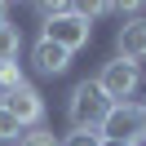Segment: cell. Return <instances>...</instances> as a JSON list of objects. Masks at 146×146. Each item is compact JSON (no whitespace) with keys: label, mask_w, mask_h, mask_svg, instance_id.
I'll use <instances>...</instances> for the list:
<instances>
[{"label":"cell","mask_w":146,"mask_h":146,"mask_svg":"<svg viewBox=\"0 0 146 146\" xmlns=\"http://www.w3.org/2000/svg\"><path fill=\"white\" fill-rule=\"evenodd\" d=\"M0 27H5V5H0Z\"/></svg>","instance_id":"obj_14"},{"label":"cell","mask_w":146,"mask_h":146,"mask_svg":"<svg viewBox=\"0 0 146 146\" xmlns=\"http://www.w3.org/2000/svg\"><path fill=\"white\" fill-rule=\"evenodd\" d=\"M115 49L124 62H146V18H128L124 27L115 31Z\"/></svg>","instance_id":"obj_6"},{"label":"cell","mask_w":146,"mask_h":146,"mask_svg":"<svg viewBox=\"0 0 146 146\" xmlns=\"http://www.w3.org/2000/svg\"><path fill=\"white\" fill-rule=\"evenodd\" d=\"M0 106L9 111V115H13V119H18V124H22V128H36V124H40V119H44V98H40V93H36V89H31V84H22V89H13V93H9V98L0 102Z\"/></svg>","instance_id":"obj_5"},{"label":"cell","mask_w":146,"mask_h":146,"mask_svg":"<svg viewBox=\"0 0 146 146\" xmlns=\"http://www.w3.org/2000/svg\"><path fill=\"white\" fill-rule=\"evenodd\" d=\"M40 40H49V44H58V49H66V53H75V49H84V44L93 40V27H89L75 9H66V13H58V18L44 22V36H40Z\"/></svg>","instance_id":"obj_2"},{"label":"cell","mask_w":146,"mask_h":146,"mask_svg":"<svg viewBox=\"0 0 146 146\" xmlns=\"http://www.w3.org/2000/svg\"><path fill=\"white\" fill-rule=\"evenodd\" d=\"M22 84H27V80H22V66H18V62L0 66V98H9V93H13V89H22Z\"/></svg>","instance_id":"obj_9"},{"label":"cell","mask_w":146,"mask_h":146,"mask_svg":"<svg viewBox=\"0 0 146 146\" xmlns=\"http://www.w3.org/2000/svg\"><path fill=\"white\" fill-rule=\"evenodd\" d=\"M102 146H119V142H102Z\"/></svg>","instance_id":"obj_15"},{"label":"cell","mask_w":146,"mask_h":146,"mask_svg":"<svg viewBox=\"0 0 146 146\" xmlns=\"http://www.w3.org/2000/svg\"><path fill=\"white\" fill-rule=\"evenodd\" d=\"M18 49H22V31L5 22V27H0V66L18 62Z\"/></svg>","instance_id":"obj_8"},{"label":"cell","mask_w":146,"mask_h":146,"mask_svg":"<svg viewBox=\"0 0 146 146\" xmlns=\"http://www.w3.org/2000/svg\"><path fill=\"white\" fill-rule=\"evenodd\" d=\"M18 146H58V142H53V133H44V128H31V133H22Z\"/></svg>","instance_id":"obj_11"},{"label":"cell","mask_w":146,"mask_h":146,"mask_svg":"<svg viewBox=\"0 0 146 146\" xmlns=\"http://www.w3.org/2000/svg\"><path fill=\"white\" fill-rule=\"evenodd\" d=\"M0 142H22V124L0 106Z\"/></svg>","instance_id":"obj_10"},{"label":"cell","mask_w":146,"mask_h":146,"mask_svg":"<svg viewBox=\"0 0 146 146\" xmlns=\"http://www.w3.org/2000/svg\"><path fill=\"white\" fill-rule=\"evenodd\" d=\"M102 142H119V146H142V124H137V106L133 102H111L106 119H102Z\"/></svg>","instance_id":"obj_3"},{"label":"cell","mask_w":146,"mask_h":146,"mask_svg":"<svg viewBox=\"0 0 146 146\" xmlns=\"http://www.w3.org/2000/svg\"><path fill=\"white\" fill-rule=\"evenodd\" d=\"M137 80H142L137 66L124 62V58H115V62L102 66V75H98L93 84L102 89V98H106V102H128V98H133V89H137Z\"/></svg>","instance_id":"obj_4"},{"label":"cell","mask_w":146,"mask_h":146,"mask_svg":"<svg viewBox=\"0 0 146 146\" xmlns=\"http://www.w3.org/2000/svg\"><path fill=\"white\" fill-rule=\"evenodd\" d=\"M106 111H111V102L102 98V89L93 80H80L71 89V102H66V119H71V128L75 133H98L102 128V119H106Z\"/></svg>","instance_id":"obj_1"},{"label":"cell","mask_w":146,"mask_h":146,"mask_svg":"<svg viewBox=\"0 0 146 146\" xmlns=\"http://www.w3.org/2000/svg\"><path fill=\"white\" fill-rule=\"evenodd\" d=\"M31 62H36L40 75H62L66 66H71V53L58 49V44H49V40H40V44L31 49Z\"/></svg>","instance_id":"obj_7"},{"label":"cell","mask_w":146,"mask_h":146,"mask_svg":"<svg viewBox=\"0 0 146 146\" xmlns=\"http://www.w3.org/2000/svg\"><path fill=\"white\" fill-rule=\"evenodd\" d=\"M137 124H142V142H146V102L137 106Z\"/></svg>","instance_id":"obj_13"},{"label":"cell","mask_w":146,"mask_h":146,"mask_svg":"<svg viewBox=\"0 0 146 146\" xmlns=\"http://www.w3.org/2000/svg\"><path fill=\"white\" fill-rule=\"evenodd\" d=\"M62 146H102V137L98 133H66Z\"/></svg>","instance_id":"obj_12"}]
</instances>
